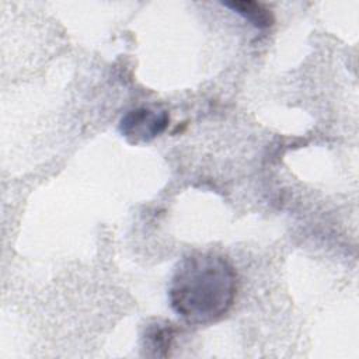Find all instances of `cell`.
<instances>
[{
    "instance_id": "2",
    "label": "cell",
    "mask_w": 359,
    "mask_h": 359,
    "mask_svg": "<svg viewBox=\"0 0 359 359\" xmlns=\"http://www.w3.org/2000/svg\"><path fill=\"white\" fill-rule=\"evenodd\" d=\"M168 123V111L157 107H137L122 115L118 129L130 144H142L158 137Z\"/></svg>"
},
{
    "instance_id": "3",
    "label": "cell",
    "mask_w": 359,
    "mask_h": 359,
    "mask_svg": "<svg viewBox=\"0 0 359 359\" xmlns=\"http://www.w3.org/2000/svg\"><path fill=\"white\" fill-rule=\"evenodd\" d=\"M177 337V328L168 321H156L144 328L143 334V351L147 356L165 358L170 355L174 339Z\"/></svg>"
},
{
    "instance_id": "1",
    "label": "cell",
    "mask_w": 359,
    "mask_h": 359,
    "mask_svg": "<svg viewBox=\"0 0 359 359\" xmlns=\"http://www.w3.org/2000/svg\"><path fill=\"white\" fill-rule=\"evenodd\" d=\"M238 278L233 264L216 252H195L175 266L168 285L172 310L188 324L208 325L234 304Z\"/></svg>"
},
{
    "instance_id": "4",
    "label": "cell",
    "mask_w": 359,
    "mask_h": 359,
    "mask_svg": "<svg viewBox=\"0 0 359 359\" xmlns=\"http://www.w3.org/2000/svg\"><path fill=\"white\" fill-rule=\"evenodd\" d=\"M223 6L230 8L236 14L241 15L244 20H247L250 24H252L257 28H268L275 21L271 10L266 8L262 3L250 1V0H233V1H224Z\"/></svg>"
}]
</instances>
